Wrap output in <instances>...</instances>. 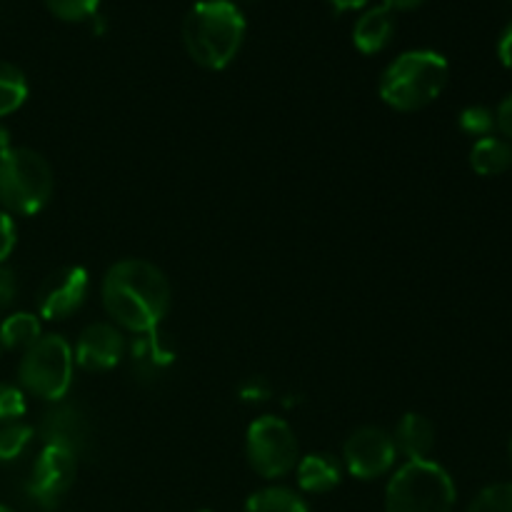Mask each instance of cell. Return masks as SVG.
<instances>
[{"instance_id":"obj_28","label":"cell","mask_w":512,"mask_h":512,"mask_svg":"<svg viewBox=\"0 0 512 512\" xmlns=\"http://www.w3.org/2000/svg\"><path fill=\"white\" fill-rule=\"evenodd\" d=\"M495 128H498L500 135L512 145V95H508V98L498 105V110H495Z\"/></svg>"},{"instance_id":"obj_21","label":"cell","mask_w":512,"mask_h":512,"mask_svg":"<svg viewBox=\"0 0 512 512\" xmlns=\"http://www.w3.org/2000/svg\"><path fill=\"white\" fill-rule=\"evenodd\" d=\"M33 443V428L25 423L0 425V463H13Z\"/></svg>"},{"instance_id":"obj_14","label":"cell","mask_w":512,"mask_h":512,"mask_svg":"<svg viewBox=\"0 0 512 512\" xmlns=\"http://www.w3.org/2000/svg\"><path fill=\"white\" fill-rule=\"evenodd\" d=\"M395 13L385 5H375V8H368L358 18L353 28V43L355 48L363 55H375L380 50L388 48L395 38Z\"/></svg>"},{"instance_id":"obj_30","label":"cell","mask_w":512,"mask_h":512,"mask_svg":"<svg viewBox=\"0 0 512 512\" xmlns=\"http://www.w3.org/2000/svg\"><path fill=\"white\" fill-rule=\"evenodd\" d=\"M498 58H500V63L505 65V68L512 70V23L503 30V35H500Z\"/></svg>"},{"instance_id":"obj_6","label":"cell","mask_w":512,"mask_h":512,"mask_svg":"<svg viewBox=\"0 0 512 512\" xmlns=\"http://www.w3.org/2000/svg\"><path fill=\"white\" fill-rule=\"evenodd\" d=\"M75 355L63 335H43L23 353L18 365V380L23 390L35 398L58 403L73 385Z\"/></svg>"},{"instance_id":"obj_29","label":"cell","mask_w":512,"mask_h":512,"mask_svg":"<svg viewBox=\"0 0 512 512\" xmlns=\"http://www.w3.org/2000/svg\"><path fill=\"white\" fill-rule=\"evenodd\" d=\"M18 293V283H15V273L8 268H0V310L10 308Z\"/></svg>"},{"instance_id":"obj_16","label":"cell","mask_w":512,"mask_h":512,"mask_svg":"<svg viewBox=\"0 0 512 512\" xmlns=\"http://www.w3.org/2000/svg\"><path fill=\"white\" fill-rule=\"evenodd\" d=\"M395 448L408 460H430L435 450V425L420 413H405L395 425Z\"/></svg>"},{"instance_id":"obj_8","label":"cell","mask_w":512,"mask_h":512,"mask_svg":"<svg viewBox=\"0 0 512 512\" xmlns=\"http://www.w3.org/2000/svg\"><path fill=\"white\" fill-rule=\"evenodd\" d=\"M78 475V455L60 445H43L35 458L25 493L40 510H55L70 493Z\"/></svg>"},{"instance_id":"obj_4","label":"cell","mask_w":512,"mask_h":512,"mask_svg":"<svg viewBox=\"0 0 512 512\" xmlns=\"http://www.w3.org/2000/svg\"><path fill=\"white\" fill-rule=\"evenodd\" d=\"M458 490L435 460H408L385 490V512H453Z\"/></svg>"},{"instance_id":"obj_36","label":"cell","mask_w":512,"mask_h":512,"mask_svg":"<svg viewBox=\"0 0 512 512\" xmlns=\"http://www.w3.org/2000/svg\"><path fill=\"white\" fill-rule=\"evenodd\" d=\"M200 512H213V510H200Z\"/></svg>"},{"instance_id":"obj_33","label":"cell","mask_w":512,"mask_h":512,"mask_svg":"<svg viewBox=\"0 0 512 512\" xmlns=\"http://www.w3.org/2000/svg\"><path fill=\"white\" fill-rule=\"evenodd\" d=\"M8 148H13V145H10V130L0 123V153H5Z\"/></svg>"},{"instance_id":"obj_11","label":"cell","mask_w":512,"mask_h":512,"mask_svg":"<svg viewBox=\"0 0 512 512\" xmlns=\"http://www.w3.org/2000/svg\"><path fill=\"white\" fill-rule=\"evenodd\" d=\"M123 333L113 323H93L80 333L75 345V363L88 373H108L125 358Z\"/></svg>"},{"instance_id":"obj_2","label":"cell","mask_w":512,"mask_h":512,"mask_svg":"<svg viewBox=\"0 0 512 512\" xmlns=\"http://www.w3.org/2000/svg\"><path fill=\"white\" fill-rule=\"evenodd\" d=\"M245 40V18L230 0H200L183 20V43L205 70L228 68Z\"/></svg>"},{"instance_id":"obj_1","label":"cell","mask_w":512,"mask_h":512,"mask_svg":"<svg viewBox=\"0 0 512 512\" xmlns=\"http://www.w3.org/2000/svg\"><path fill=\"white\" fill-rule=\"evenodd\" d=\"M100 295L113 325L135 335L158 330L173 298L163 270L140 258H125L110 265Z\"/></svg>"},{"instance_id":"obj_31","label":"cell","mask_w":512,"mask_h":512,"mask_svg":"<svg viewBox=\"0 0 512 512\" xmlns=\"http://www.w3.org/2000/svg\"><path fill=\"white\" fill-rule=\"evenodd\" d=\"M338 13H348V10H360L370 3V0H328Z\"/></svg>"},{"instance_id":"obj_10","label":"cell","mask_w":512,"mask_h":512,"mask_svg":"<svg viewBox=\"0 0 512 512\" xmlns=\"http://www.w3.org/2000/svg\"><path fill=\"white\" fill-rule=\"evenodd\" d=\"M90 293V275L80 265L55 270L38 290V315L45 320H68L85 305Z\"/></svg>"},{"instance_id":"obj_34","label":"cell","mask_w":512,"mask_h":512,"mask_svg":"<svg viewBox=\"0 0 512 512\" xmlns=\"http://www.w3.org/2000/svg\"><path fill=\"white\" fill-rule=\"evenodd\" d=\"M0 512H15V510H10V508H5V505H0Z\"/></svg>"},{"instance_id":"obj_15","label":"cell","mask_w":512,"mask_h":512,"mask_svg":"<svg viewBox=\"0 0 512 512\" xmlns=\"http://www.w3.org/2000/svg\"><path fill=\"white\" fill-rule=\"evenodd\" d=\"M295 478L298 488L310 495H325L335 490L343 480V468L338 460L328 453H310L298 460L295 465Z\"/></svg>"},{"instance_id":"obj_32","label":"cell","mask_w":512,"mask_h":512,"mask_svg":"<svg viewBox=\"0 0 512 512\" xmlns=\"http://www.w3.org/2000/svg\"><path fill=\"white\" fill-rule=\"evenodd\" d=\"M423 3L425 0H383L385 8H390L393 13L395 10H415V8H420Z\"/></svg>"},{"instance_id":"obj_5","label":"cell","mask_w":512,"mask_h":512,"mask_svg":"<svg viewBox=\"0 0 512 512\" xmlns=\"http://www.w3.org/2000/svg\"><path fill=\"white\" fill-rule=\"evenodd\" d=\"M55 178L48 160L30 148L0 153V205L10 215H35L53 198Z\"/></svg>"},{"instance_id":"obj_18","label":"cell","mask_w":512,"mask_h":512,"mask_svg":"<svg viewBox=\"0 0 512 512\" xmlns=\"http://www.w3.org/2000/svg\"><path fill=\"white\" fill-rule=\"evenodd\" d=\"M43 338L40 335V320L33 313H13L0 323V348L5 350H28Z\"/></svg>"},{"instance_id":"obj_24","label":"cell","mask_w":512,"mask_h":512,"mask_svg":"<svg viewBox=\"0 0 512 512\" xmlns=\"http://www.w3.org/2000/svg\"><path fill=\"white\" fill-rule=\"evenodd\" d=\"M458 123L463 133L473 135L478 140L488 138L495 130V113L490 108H485V105H470V108H465L460 113Z\"/></svg>"},{"instance_id":"obj_26","label":"cell","mask_w":512,"mask_h":512,"mask_svg":"<svg viewBox=\"0 0 512 512\" xmlns=\"http://www.w3.org/2000/svg\"><path fill=\"white\" fill-rule=\"evenodd\" d=\"M18 243V228H15L13 215L0 210V265L10 258V253L15 250Z\"/></svg>"},{"instance_id":"obj_25","label":"cell","mask_w":512,"mask_h":512,"mask_svg":"<svg viewBox=\"0 0 512 512\" xmlns=\"http://www.w3.org/2000/svg\"><path fill=\"white\" fill-rule=\"evenodd\" d=\"M28 410L23 388L10 383H0V425L18 423Z\"/></svg>"},{"instance_id":"obj_3","label":"cell","mask_w":512,"mask_h":512,"mask_svg":"<svg viewBox=\"0 0 512 512\" xmlns=\"http://www.w3.org/2000/svg\"><path fill=\"white\" fill-rule=\"evenodd\" d=\"M448 78L450 65L443 55L435 50H408L383 70L378 93L393 110L415 113L443 95Z\"/></svg>"},{"instance_id":"obj_9","label":"cell","mask_w":512,"mask_h":512,"mask_svg":"<svg viewBox=\"0 0 512 512\" xmlns=\"http://www.w3.org/2000/svg\"><path fill=\"white\" fill-rule=\"evenodd\" d=\"M345 470L358 480H378L393 470L398 460V448L388 430L368 428L355 430L343 448Z\"/></svg>"},{"instance_id":"obj_35","label":"cell","mask_w":512,"mask_h":512,"mask_svg":"<svg viewBox=\"0 0 512 512\" xmlns=\"http://www.w3.org/2000/svg\"><path fill=\"white\" fill-rule=\"evenodd\" d=\"M508 450H510V463H512V440H510V448Z\"/></svg>"},{"instance_id":"obj_13","label":"cell","mask_w":512,"mask_h":512,"mask_svg":"<svg viewBox=\"0 0 512 512\" xmlns=\"http://www.w3.org/2000/svg\"><path fill=\"white\" fill-rule=\"evenodd\" d=\"M88 433V420L73 405H58V408L45 415L43 425H40V435H43L45 445H60V448L73 450L75 455L88 443Z\"/></svg>"},{"instance_id":"obj_20","label":"cell","mask_w":512,"mask_h":512,"mask_svg":"<svg viewBox=\"0 0 512 512\" xmlns=\"http://www.w3.org/2000/svg\"><path fill=\"white\" fill-rule=\"evenodd\" d=\"M28 100V80L25 73L13 63L0 60V118L23 108Z\"/></svg>"},{"instance_id":"obj_7","label":"cell","mask_w":512,"mask_h":512,"mask_svg":"<svg viewBox=\"0 0 512 512\" xmlns=\"http://www.w3.org/2000/svg\"><path fill=\"white\" fill-rule=\"evenodd\" d=\"M245 455L260 478L278 480L293 473L300 460L298 438L283 418L263 415L250 423L245 435Z\"/></svg>"},{"instance_id":"obj_12","label":"cell","mask_w":512,"mask_h":512,"mask_svg":"<svg viewBox=\"0 0 512 512\" xmlns=\"http://www.w3.org/2000/svg\"><path fill=\"white\" fill-rule=\"evenodd\" d=\"M130 370L140 380H158L175 365L178 350L175 343L163 333V330H150V333L135 335L133 343L128 345Z\"/></svg>"},{"instance_id":"obj_17","label":"cell","mask_w":512,"mask_h":512,"mask_svg":"<svg viewBox=\"0 0 512 512\" xmlns=\"http://www.w3.org/2000/svg\"><path fill=\"white\" fill-rule=\"evenodd\" d=\"M470 168L483 178L503 175L505 170L512 168V145L495 135L475 140V145L470 148Z\"/></svg>"},{"instance_id":"obj_23","label":"cell","mask_w":512,"mask_h":512,"mask_svg":"<svg viewBox=\"0 0 512 512\" xmlns=\"http://www.w3.org/2000/svg\"><path fill=\"white\" fill-rule=\"evenodd\" d=\"M45 8L65 23H83L98 15L100 0H43Z\"/></svg>"},{"instance_id":"obj_27","label":"cell","mask_w":512,"mask_h":512,"mask_svg":"<svg viewBox=\"0 0 512 512\" xmlns=\"http://www.w3.org/2000/svg\"><path fill=\"white\" fill-rule=\"evenodd\" d=\"M238 395L243 403H265L270 398V385L263 378H248L238 388Z\"/></svg>"},{"instance_id":"obj_22","label":"cell","mask_w":512,"mask_h":512,"mask_svg":"<svg viewBox=\"0 0 512 512\" xmlns=\"http://www.w3.org/2000/svg\"><path fill=\"white\" fill-rule=\"evenodd\" d=\"M468 512H512V483H495L480 490Z\"/></svg>"},{"instance_id":"obj_19","label":"cell","mask_w":512,"mask_h":512,"mask_svg":"<svg viewBox=\"0 0 512 512\" xmlns=\"http://www.w3.org/2000/svg\"><path fill=\"white\" fill-rule=\"evenodd\" d=\"M243 512H310L308 503L290 488H265L248 498Z\"/></svg>"}]
</instances>
